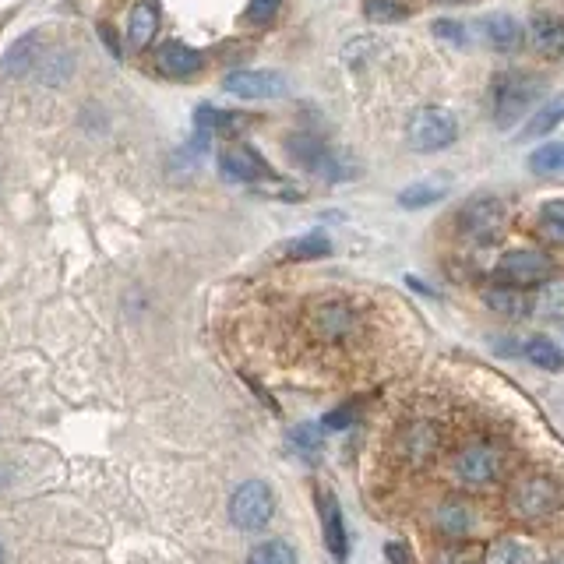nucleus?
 <instances>
[{
	"label": "nucleus",
	"mask_w": 564,
	"mask_h": 564,
	"mask_svg": "<svg viewBox=\"0 0 564 564\" xmlns=\"http://www.w3.org/2000/svg\"><path fill=\"white\" fill-rule=\"evenodd\" d=\"M533 314L536 318H564V279L550 275L547 282H540V290L533 293Z\"/></svg>",
	"instance_id": "obj_19"
},
{
	"label": "nucleus",
	"mask_w": 564,
	"mask_h": 564,
	"mask_svg": "<svg viewBox=\"0 0 564 564\" xmlns=\"http://www.w3.org/2000/svg\"><path fill=\"white\" fill-rule=\"evenodd\" d=\"M455 476L466 487H490L501 476V452L494 445H469L455 455Z\"/></svg>",
	"instance_id": "obj_7"
},
{
	"label": "nucleus",
	"mask_w": 564,
	"mask_h": 564,
	"mask_svg": "<svg viewBox=\"0 0 564 564\" xmlns=\"http://www.w3.org/2000/svg\"><path fill=\"white\" fill-rule=\"evenodd\" d=\"M349 420H353V406L335 409V413H328L325 420H321V427H325V431H342V427H349Z\"/></svg>",
	"instance_id": "obj_34"
},
{
	"label": "nucleus",
	"mask_w": 564,
	"mask_h": 564,
	"mask_svg": "<svg viewBox=\"0 0 564 564\" xmlns=\"http://www.w3.org/2000/svg\"><path fill=\"white\" fill-rule=\"evenodd\" d=\"M554 275V261L543 251H512L498 261V282L505 286H519V290H533L540 282H547Z\"/></svg>",
	"instance_id": "obj_5"
},
{
	"label": "nucleus",
	"mask_w": 564,
	"mask_h": 564,
	"mask_svg": "<svg viewBox=\"0 0 564 564\" xmlns=\"http://www.w3.org/2000/svg\"><path fill=\"white\" fill-rule=\"evenodd\" d=\"M529 170L533 173H564V145L561 141H550L529 156Z\"/></svg>",
	"instance_id": "obj_29"
},
{
	"label": "nucleus",
	"mask_w": 564,
	"mask_h": 564,
	"mask_svg": "<svg viewBox=\"0 0 564 564\" xmlns=\"http://www.w3.org/2000/svg\"><path fill=\"white\" fill-rule=\"evenodd\" d=\"M448 194V184L445 180H416V184H409L406 191L399 194V205L402 208H427L434 205V201H441Z\"/></svg>",
	"instance_id": "obj_22"
},
{
	"label": "nucleus",
	"mask_w": 564,
	"mask_h": 564,
	"mask_svg": "<svg viewBox=\"0 0 564 564\" xmlns=\"http://www.w3.org/2000/svg\"><path fill=\"white\" fill-rule=\"evenodd\" d=\"M438 526L445 536L462 540V536L473 529V508H469L466 501H445V505L438 508Z\"/></svg>",
	"instance_id": "obj_21"
},
{
	"label": "nucleus",
	"mask_w": 564,
	"mask_h": 564,
	"mask_svg": "<svg viewBox=\"0 0 564 564\" xmlns=\"http://www.w3.org/2000/svg\"><path fill=\"white\" fill-rule=\"evenodd\" d=\"M459 230L476 244H490L505 230V205L498 198H476L459 212Z\"/></svg>",
	"instance_id": "obj_6"
},
{
	"label": "nucleus",
	"mask_w": 564,
	"mask_h": 564,
	"mask_svg": "<svg viewBox=\"0 0 564 564\" xmlns=\"http://www.w3.org/2000/svg\"><path fill=\"white\" fill-rule=\"evenodd\" d=\"M480 29H483V36H487V43L494 46V50H501V53L515 50V46L522 43L519 22H515V18H508V15H490V18H483Z\"/></svg>",
	"instance_id": "obj_18"
},
{
	"label": "nucleus",
	"mask_w": 564,
	"mask_h": 564,
	"mask_svg": "<svg viewBox=\"0 0 564 564\" xmlns=\"http://www.w3.org/2000/svg\"><path fill=\"white\" fill-rule=\"evenodd\" d=\"M434 32H438L441 39H452V43H466V29L455 22H438L434 25Z\"/></svg>",
	"instance_id": "obj_35"
},
{
	"label": "nucleus",
	"mask_w": 564,
	"mask_h": 564,
	"mask_svg": "<svg viewBox=\"0 0 564 564\" xmlns=\"http://www.w3.org/2000/svg\"><path fill=\"white\" fill-rule=\"evenodd\" d=\"M156 64H159V71L170 75V78H191L201 71L205 57H201L198 50H191V46H184V43H166L163 50H159Z\"/></svg>",
	"instance_id": "obj_12"
},
{
	"label": "nucleus",
	"mask_w": 564,
	"mask_h": 564,
	"mask_svg": "<svg viewBox=\"0 0 564 564\" xmlns=\"http://www.w3.org/2000/svg\"><path fill=\"white\" fill-rule=\"evenodd\" d=\"M483 564H540L536 561V550L529 543L515 540V536H501L487 547Z\"/></svg>",
	"instance_id": "obj_17"
},
{
	"label": "nucleus",
	"mask_w": 564,
	"mask_h": 564,
	"mask_svg": "<svg viewBox=\"0 0 564 564\" xmlns=\"http://www.w3.org/2000/svg\"><path fill=\"white\" fill-rule=\"evenodd\" d=\"M194 124H198V131L205 134H237L247 127V117L244 113H230V110H216V106H201L198 113H194Z\"/></svg>",
	"instance_id": "obj_16"
},
{
	"label": "nucleus",
	"mask_w": 564,
	"mask_h": 564,
	"mask_svg": "<svg viewBox=\"0 0 564 564\" xmlns=\"http://www.w3.org/2000/svg\"><path fill=\"white\" fill-rule=\"evenodd\" d=\"M483 554L487 547L480 543H448L445 550L434 554V564H483Z\"/></svg>",
	"instance_id": "obj_28"
},
{
	"label": "nucleus",
	"mask_w": 564,
	"mask_h": 564,
	"mask_svg": "<svg viewBox=\"0 0 564 564\" xmlns=\"http://www.w3.org/2000/svg\"><path fill=\"white\" fill-rule=\"evenodd\" d=\"M290 445L297 448L300 455H314L321 448V431L314 423H300V427L290 431Z\"/></svg>",
	"instance_id": "obj_30"
},
{
	"label": "nucleus",
	"mask_w": 564,
	"mask_h": 564,
	"mask_svg": "<svg viewBox=\"0 0 564 564\" xmlns=\"http://www.w3.org/2000/svg\"><path fill=\"white\" fill-rule=\"evenodd\" d=\"M328 251H332V240H328L325 233H304L300 240L282 247V254L290 261H318V258H325Z\"/></svg>",
	"instance_id": "obj_24"
},
{
	"label": "nucleus",
	"mask_w": 564,
	"mask_h": 564,
	"mask_svg": "<svg viewBox=\"0 0 564 564\" xmlns=\"http://www.w3.org/2000/svg\"><path fill=\"white\" fill-rule=\"evenodd\" d=\"M286 152H290V159L297 166H304V170L311 173H321V177H335V163H332V152L325 149V141L314 138V134H293V138H286Z\"/></svg>",
	"instance_id": "obj_10"
},
{
	"label": "nucleus",
	"mask_w": 564,
	"mask_h": 564,
	"mask_svg": "<svg viewBox=\"0 0 564 564\" xmlns=\"http://www.w3.org/2000/svg\"><path fill=\"white\" fill-rule=\"evenodd\" d=\"M321 505V533H325V547L335 561H346L349 554V536H346V522H342V508L335 501L332 490H321L318 494Z\"/></svg>",
	"instance_id": "obj_11"
},
{
	"label": "nucleus",
	"mask_w": 564,
	"mask_h": 564,
	"mask_svg": "<svg viewBox=\"0 0 564 564\" xmlns=\"http://www.w3.org/2000/svg\"><path fill=\"white\" fill-rule=\"evenodd\" d=\"M223 89L240 99H272L286 96V78L275 71H233V75H226Z\"/></svg>",
	"instance_id": "obj_9"
},
{
	"label": "nucleus",
	"mask_w": 564,
	"mask_h": 564,
	"mask_svg": "<svg viewBox=\"0 0 564 564\" xmlns=\"http://www.w3.org/2000/svg\"><path fill=\"white\" fill-rule=\"evenodd\" d=\"M219 170L233 184H258V180H272V166L251 149V145H230L219 152Z\"/></svg>",
	"instance_id": "obj_8"
},
{
	"label": "nucleus",
	"mask_w": 564,
	"mask_h": 564,
	"mask_svg": "<svg viewBox=\"0 0 564 564\" xmlns=\"http://www.w3.org/2000/svg\"><path fill=\"white\" fill-rule=\"evenodd\" d=\"M483 300L498 314H505V318H526V314H533V297L526 290H519V286H505V282L490 286L483 293Z\"/></svg>",
	"instance_id": "obj_14"
},
{
	"label": "nucleus",
	"mask_w": 564,
	"mask_h": 564,
	"mask_svg": "<svg viewBox=\"0 0 564 564\" xmlns=\"http://www.w3.org/2000/svg\"><path fill=\"white\" fill-rule=\"evenodd\" d=\"M529 39L543 57H564V22L561 18L540 15L529 25Z\"/></svg>",
	"instance_id": "obj_15"
},
{
	"label": "nucleus",
	"mask_w": 564,
	"mask_h": 564,
	"mask_svg": "<svg viewBox=\"0 0 564 564\" xmlns=\"http://www.w3.org/2000/svg\"><path fill=\"white\" fill-rule=\"evenodd\" d=\"M550 564H564V554H561V557H557V561H550Z\"/></svg>",
	"instance_id": "obj_37"
},
{
	"label": "nucleus",
	"mask_w": 564,
	"mask_h": 564,
	"mask_svg": "<svg viewBox=\"0 0 564 564\" xmlns=\"http://www.w3.org/2000/svg\"><path fill=\"white\" fill-rule=\"evenodd\" d=\"M540 89V78L526 75V71L498 75V82H494V120H498V127H512L529 110V103L540 96Z\"/></svg>",
	"instance_id": "obj_2"
},
{
	"label": "nucleus",
	"mask_w": 564,
	"mask_h": 564,
	"mask_svg": "<svg viewBox=\"0 0 564 564\" xmlns=\"http://www.w3.org/2000/svg\"><path fill=\"white\" fill-rule=\"evenodd\" d=\"M564 508V483L554 476H522L512 490H508V512L522 522H540L550 519Z\"/></svg>",
	"instance_id": "obj_1"
},
{
	"label": "nucleus",
	"mask_w": 564,
	"mask_h": 564,
	"mask_svg": "<svg viewBox=\"0 0 564 564\" xmlns=\"http://www.w3.org/2000/svg\"><path fill=\"white\" fill-rule=\"evenodd\" d=\"M247 564H297V554H293L290 543H282V540H265V543H258V547L251 550Z\"/></svg>",
	"instance_id": "obj_27"
},
{
	"label": "nucleus",
	"mask_w": 564,
	"mask_h": 564,
	"mask_svg": "<svg viewBox=\"0 0 564 564\" xmlns=\"http://www.w3.org/2000/svg\"><path fill=\"white\" fill-rule=\"evenodd\" d=\"M561 120H564V96H554L550 103H543L540 110H536V117L529 120L526 127H522V138H543V134L554 131Z\"/></svg>",
	"instance_id": "obj_23"
},
{
	"label": "nucleus",
	"mask_w": 564,
	"mask_h": 564,
	"mask_svg": "<svg viewBox=\"0 0 564 564\" xmlns=\"http://www.w3.org/2000/svg\"><path fill=\"white\" fill-rule=\"evenodd\" d=\"M434 448H438V434H434V427H427V423H416V427H409V431H406V455L413 462L431 459Z\"/></svg>",
	"instance_id": "obj_25"
},
{
	"label": "nucleus",
	"mask_w": 564,
	"mask_h": 564,
	"mask_svg": "<svg viewBox=\"0 0 564 564\" xmlns=\"http://www.w3.org/2000/svg\"><path fill=\"white\" fill-rule=\"evenodd\" d=\"M0 564H4V547H0Z\"/></svg>",
	"instance_id": "obj_39"
},
{
	"label": "nucleus",
	"mask_w": 564,
	"mask_h": 564,
	"mask_svg": "<svg viewBox=\"0 0 564 564\" xmlns=\"http://www.w3.org/2000/svg\"><path fill=\"white\" fill-rule=\"evenodd\" d=\"M445 4H462V0H445Z\"/></svg>",
	"instance_id": "obj_38"
},
{
	"label": "nucleus",
	"mask_w": 564,
	"mask_h": 564,
	"mask_svg": "<svg viewBox=\"0 0 564 564\" xmlns=\"http://www.w3.org/2000/svg\"><path fill=\"white\" fill-rule=\"evenodd\" d=\"M536 233L543 244L564 247V198L543 201L540 216H536Z\"/></svg>",
	"instance_id": "obj_20"
},
{
	"label": "nucleus",
	"mask_w": 564,
	"mask_h": 564,
	"mask_svg": "<svg viewBox=\"0 0 564 564\" xmlns=\"http://www.w3.org/2000/svg\"><path fill=\"white\" fill-rule=\"evenodd\" d=\"M275 11H279V0H251V4H247V22L265 25L275 18Z\"/></svg>",
	"instance_id": "obj_33"
},
{
	"label": "nucleus",
	"mask_w": 564,
	"mask_h": 564,
	"mask_svg": "<svg viewBox=\"0 0 564 564\" xmlns=\"http://www.w3.org/2000/svg\"><path fill=\"white\" fill-rule=\"evenodd\" d=\"M275 512V494L265 480H247L233 490L230 498V522L244 533H258L272 522Z\"/></svg>",
	"instance_id": "obj_3"
},
{
	"label": "nucleus",
	"mask_w": 564,
	"mask_h": 564,
	"mask_svg": "<svg viewBox=\"0 0 564 564\" xmlns=\"http://www.w3.org/2000/svg\"><path fill=\"white\" fill-rule=\"evenodd\" d=\"M459 138V124L448 110L441 106H423L409 120V145L416 152H441Z\"/></svg>",
	"instance_id": "obj_4"
},
{
	"label": "nucleus",
	"mask_w": 564,
	"mask_h": 564,
	"mask_svg": "<svg viewBox=\"0 0 564 564\" xmlns=\"http://www.w3.org/2000/svg\"><path fill=\"white\" fill-rule=\"evenodd\" d=\"M364 11L371 22H402L406 18V8H399L392 0H367Z\"/></svg>",
	"instance_id": "obj_32"
},
{
	"label": "nucleus",
	"mask_w": 564,
	"mask_h": 564,
	"mask_svg": "<svg viewBox=\"0 0 564 564\" xmlns=\"http://www.w3.org/2000/svg\"><path fill=\"white\" fill-rule=\"evenodd\" d=\"M526 360L536 367H543V371H561L564 367V353L550 339H529L526 342Z\"/></svg>",
	"instance_id": "obj_26"
},
{
	"label": "nucleus",
	"mask_w": 564,
	"mask_h": 564,
	"mask_svg": "<svg viewBox=\"0 0 564 564\" xmlns=\"http://www.w3.org/2000/svg\"><path fill=\"white\" fill-rule=\"evenodd\" d=\"M36 43H39V36H25L22 43L8 53V75H22V71H29L32 53H36Z\"/></svg>",
	"instance_id": "obj_31"
},
{
	"label": "nucleus",
	"mask_w": 564,
	"mask_h": 564,
	"mask_svg": "<svg viewBox=\"0 0 564 564\" xmlns=\"http://www.w3.org/2000/svg\"><path fill=\"white\" fill-rule=\"evenodd\" d=\"M385 554H388V561H392V564H409L406 547H399V543H388V547H385Z\"/></svg>",
	"instance_id": "obj_36"
},
{
	"label": "nucleus",
	"mask_w": 564,
	"mask_h": 564,
	"mask_svg": "<svg viewBox=\"0 0 564 564\" xmlns=\"http://www.w3.org/2000/svg\"><path fill=\"white\" fill-rule=\"evenodd\" d=\"M159 32V4L156 0H141L131 8V18H127V43L134 50H145V46L156 39Z\"/></svg>",
	"instance_id": "obj_13"
}]
</instances>
